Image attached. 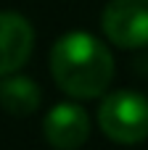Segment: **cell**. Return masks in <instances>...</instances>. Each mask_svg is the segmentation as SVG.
<instances>
[{
  "label": "cell",
  "instance_id": "4",
  "mask_svg": "<svg viewBox=\"0 0 148 150\" xmlns=\"http://www.w3.org/2000/svg\"><path fill=\"white\" fill-rule=\"evenodd\" d=\"M42 132L56 150H79L90 137V116L77 103H58L48 111Z\"/></svg>",
  "mask_w": 148,
  "mask_h": 150
},
{
  "label": "cell",
  "instance_id": "2",
  "mask_svg": "<svg viewBox=\"0 0 148 150\" xmlns=\"http://www.w3.org/2000/svg\"><path fill=\"white\" fill-rule=\"evenodd\" d=\"M98 127L119 145H138L148 140V98L135 90L109 92L98 105Z\"/></svg>",
  "mask_w": 148,
  "mask_h": 150
},
{
  "label": "cell",
  "instance_id": "3",
  "mask_svg": "<svg viewBox=\"0 0 148 150\" xmlns=\"http://www.w3.org/2000/svg\"><path fill=\"white\" fill-rule=\"evenodd\" d=\"M101 29L109 42L124 50L148 45V0H111L101 13Z\"/></svg>",
  "mask_w": 148,
  "mask_h": 150
},
{
  "label": "cell",
  "instance_id": "5",
  "mask_svg": "<svg viewBox=\"0 0 148 150\" xmlns=\"http://www.w3.org/2000/svg\"><path fill=\"white\" fill-rule=\"evenodd\" d=\"M34 50L32 24L13 11H0V76L16 74Z\"/></svg>",
  "mask_w": 148,
  "mask_h": 150
},
{
  "label": "cell",
  "instance_id": "6",
  "mask_svg": "<svg viewBox=\"0 0 148 150\" xmlns=\"http://www.w3.org/2000/svg\"><path fill=\"white\" fill-rule=\"evenodd\" d=\"M42 103V92L34 79L21 76V74H8L0 76V105L11 116H32Z\"/></svg>",
  "mask_w": 148,
  "mask_h": 150
},
{
  "label": "cell",
  "instance_id": "1",
  "mask_svg": "<svg viewBox=\"0 0 148 150\" xmlns=\"http://www.w3.org/2000/svg\"><path fill=\"white\" fill-rule=\"evenodd\" d=\"M50 74L58 90L77 100H90L109 90L114 79V55L95 34L69 32L50 47Z\"/></svg>",
  "mask_w": 148,
  "mask_h": 150
}]
</instances>
